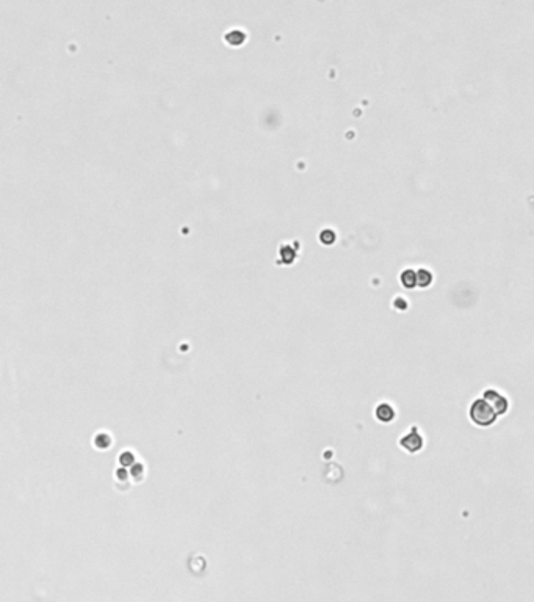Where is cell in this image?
Listing matches in <instances>:
<instances>
[{
  "mask_svg": "<svg viewBox=\"0 0 534 602\" xmlns=\"http://www.w3.org/2000/svg\"><path fill=\"white\" fill-rule=\"evenodd\" d=\"M469 415L470 420L478 427H492L498 419V414L494 410V406L483 397L472 401Z\"/></svg>",
  "mask_w": 534,
  "mask_h": 602,
  "instance_id": "6da1fadb",
  "label": "cell"
},
{
  "mask_svg": "<svg viewBox=\"0 0 534 602\" xmlns=\"http://www.w3.org/2000/svg\"><path fill=\"white\" fill-rule=\"evenodd\" d=\"M399 445L409 453H417L423 447V437L418 433L417 427H412L409 433H406L401 439H399Z\"/></svg>",
  "mask_w": 534,
  "mask_h": 602,
  "instance_id": "7a4b0ae2",
  "label": "cell"
},
{
  "mask_svg": "<svg viewBox=\"0 0 534 602\" xmlns=\"http://www.w3.org/2000/svg\"><path fill=\"white\" fill-rule=\"evenodd\" d=\"M483 398H486L489 403L494 406V410L496 411V414H498V415L506 414L508 410H509V401H508V398L504 397L503 394H500L498 391H495V389H486V391L483 392Z\"/></svg>",
  "mask_w": 534,
  "mask_h": 602,
  "instance_id": "3957f363",
  "label": "cell"
},
{
  "mask_svg": "<svg viewBox=\"0 0 534 602\" xmlns=\"http://www.w3.org/2000/svg\"><path fill=\"white\" fill-rule=\"evenodd\" d=\"M375 415H376V419L379 420V422H382V423H390V422L395 420L396 411H395V408H393V405H390L389 401H382V403H379V405L376 406Z\"/></svg>",
  "mask_w": 534,
  "mask_h": 602,
  "instance_id": "277c9868",
  "label": "cell"
},
{
  "mask_svg": "<svg viewBox=\"0 0 534 602\" xmlns=\"http://www.w3.org/2000/svg\"><path fill=\"white\" fill-rule=\"evenodd\" d=\"M401 282L406 289H414L417 286V273L414 270H406L401 274Z\"/></svg>",
  "mask_w": 534,
  "mask_h": 602,
  "instance_id": "5b68a950",
  "label": "cell"
},
{
  "mask_svg": "<svg viewBox=\"0 0 534 602\" xmlns=\"http://www.w3.org/2000/svg\"><path fill=\"white\" fill-rule=\"evenodd\" d=\"M433 282V274L429 273L428 270L421 269L417 271V286L420 287H428L429 284Z\"/></svg>",
  "mask_w": 534,
  "mask_h": 602,
  "instance_id": "8992f818",
  "label": "cell"
},
{
  "mask_svg": "<svg viewBox=\"0 0 534 602\" xmlns=\"http://www.w3.org/2000/svg\"><path fill=\"white\" fill-rule=\"evenodd\" d=\"M94 444H96V447L98 449H107V447H110L111 441H110V437L107 435H98L96 436Z\"/></svg>",
  "mask_w": 534,
  "mask_h": 602,
  "instance_id": "52a82bcc",
  "label": "cell"
},
{
  "mask_svg": "<svg viewBox=\"0 0 534 602\" xmlns=\"http://www.w3.org/2000/svg\"><path fill=\"white\" fill-rule=\"evenodd\" d=\"M119 459H121V463H122L124 466H127L125 463H132V461H133V455H132L130 452H125V453H122Z\"/></svg>",
  "mask_w": 534,
  "mask_h": 602,
  "instance_id": "ba28073f",
  "label": "cell"
}]
</instances>
